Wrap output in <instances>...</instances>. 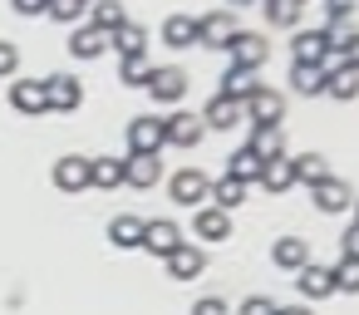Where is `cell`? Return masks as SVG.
<instances>
[{
  "mask_svg": "<svg viewBox=\"0 0 359 315\" xmlns=\"http://www.w3.org/2000/svg\"><path fill=\"white\" fill-rule=\"evenodd\" d=\"M192 236L197 241H226L231 236V212H222V207H197L192 212Z\"/></svg>",
  "mask_w": 359,
  "mask_h": 315,
  "instance_id": "cell-9",
  "label": "cell"
},
{
  "mask_svg": "<svg viewBox=\"0 0 359 315\" xmlns=\"http://www.w3.org/2000/svg\"><path fill=\"white\" fill-rule=\"evenodd\" d=\"M163 45L192 50V45H197V20H192V15H168V20H163Z\"/></svg>",
  "mask_w": 359,
  "mask_h": 315,
  "instance_id": "cell-24",
  "label": "cell"
},
{
  "mask_svg": "<svg viewBox=\"0 0 359 315\" xmlns=\"http://www.w3.org/2000/svg\"><path fill=\"white\" fill-rule=\"evenodd\" d=\"M261 15H266V25H276V30H300V6L295 0H261Z\"/></svg>",
  "mask_w": 359,
  "mask_h": 315,
  "instance_id": "cell-25",
  "label": "cell"
},
{
  "mask_svg": "<svg viewBox=\"0 0 359 315\" xmlns=\"http://www.w3.org/2000/svg\"><path fill=\"white\" fill-rule=\"evenodd\" d=\"M290 173H295V182L315 187V182H325V177H330V163H325L320 153H300V158H290Z\"/></svg>",
  "mask_w": 359,
  "mask_h": 315,
  "instance_id": "cell-31",
  "label": "cell"
},
{
  "mask_svg": "<svg viewBox=\"0 0 359 315\" xmlns=\"http://www.w3.org/2000/svg\"><path fill=\"white\" fill-rule=\"evenodd\" d=\"M231 35H236V15L231 11H212V15L197 20V45H207V50H226Z\"/></svg>",
  "mask_w": 359,
  "mask_h": 315,
  "instance_id": "cell-7",
  "label": "cell"
},
{
  "mask_svg": "<svg viewBox=\"0 0 359 315\" xmlns=\"http://www.w3.org/2000/svg\"><path fill=\"white\" fill-rule=\"evenodd\" d=\"M226 50H231V65H236V69H261L266 55H271V45H266L261 30H236Z\"/></svg>",
  "mask_w": 359,
  "mask_h": 315,
  "instance_id": "cell-2",
  "label": "cell"
},
{
  "mask_svg": "<svg viewBox=\"0 0 359 315\" xmlns=\"http://www.w3.org/2000/svg\"><path fill=\"white\" fill-rule=\"evenodd\" d=\"M84 6H94V0H84Z\"/></svg>",
  "mask_w": 359,
  "mask_h": 315,
  "instance_id": "cell-47",
  "label": "cell"
},
{
  "mask_svg": "<svg viewBox=\"0 0 359 315\" xmlns=\"http://www.w3.org/2000/svg\"><path fill=\"white\" fill-rule=\"evenodd\" d=\"M20 74V50L11 40H0V79H15Z\"/></svg>",
  "mask_w": 359,
  "mask_h": 315,
  "instance_id": "cell-38",
  "label": "cell"
},
{
  "mask_svg": "<svg viewBox=\"0 0 359 315\" xmlns=\"http://www.w3.org/2000/svg\"><path fill=\"white\" fill-rule=\"evenodd\" d=\"M276 310H280V305H276V300H271V295H246V300H241V310H236V315H276Z\"/></svg>",
  "mask_w": 359,
  "mask_h": 315,
  "instance_id": "cell-39",
  "label": "cell"
},
{
  "mask_svg": "<svg viewBox=\"0 0 359 315\" xmlns=\"http://www.w3.org/2000/svg\"><path fill=\"white\" fill-rule=\"evenodd\" d=\"M143 217H133V212H118L114 222H109V241L118 246V251H133V246H143Z\"/></svg>",
  "mask_w": 359,
  "mask_h": 315,
  "instance_id": "cell-19",
  "label": "cell"
},
{
  "mask_svg": "<svg viewBox=\"0 0 359 315\" xmlns=\"http://www.w3.org/2000/svg\"><path fill=\"white\" fill-rule=\"evenodd\" d=\"M325 94H330V99H339V104L359 99V69H349V65L330 69V79H325Z\"/></svg>",
  "mask_w": 359,
  "mask_h": 315,
  "instance_id": "cell-30",
  "label": "cell"
},
{
  "mask_svg": "<svg viewBox=\"0 0 359 315\" xmlns=\"http://www.w3.org/2000/svg\"><path fill=\"white\" fill-rule=\"evenodd\" d=\"M109 40H114V50H118L123 60H133V55H143V50H148V30H143V25H133V20H123Z\"/></svg>",
  "mask_w": 359,
  "mask_h": 315,
  "instance_id": "cell-26",
  "label": "cell"
},
{
  "mask_svg": "<svg viewBox=\"0 0 359 315\" xmlns=\"http://www.w3.org/2000/svg\"><path fill=\"white\" fill-rule=\"evenodd\" d=\"M271 261H276L280 271H300V266H310V241H300V236H280V241L271 246Z\"/></svg>",
  "mask_w": 359,
  "mask_h": 315,
  "instance_id": "cell-21",
  "label": "cell"
},
{
  "mask_svg": "<svg viewBox=\"0 0 359 315\" xmlns=\"http://www.w3.org/2000/svg\"><path fill=\"white\" fill-rule=\"evenodd\" d=\"M202 119L197 114H172V119H163V138H168V148H197L202 143Z\"/></svg>",
  "mask_w": 359,
  "mask_h": 315,
  "instance_id": "cell-10",
  "label": "cell"
},
{
  "mask_svg": "<svg viewBox=\"0 0 359 315\" xmlns=\"http://www.w3.org/2000/svg\"><path fill=\"white\" fill-rule=\"evenodd\" d=\"M11 109H15V114H50V104H45V79H15V84H11Z\"/></svg>",
  "mask_w": 359,
  "mask_h": 315,
  "instance_id": "cell-15",
  "label": "cell"
},
{
  "mask_svg": "<svg viewBox=\"0 0 359 315\" xmlns=\"http://www.w3.org/2000/svg\"><path fill=\"white\" fill-rule=\"evenodd\" d=\"M295 6H300V11H310V6H325V0H295Z\"/></svg>",
  "mask_w": 359,
  "mask_h": 315,
  "instance_id": "cell-44",
  "label": "cell"
},
{
  "mask_svg": "<svg viewBox=\"0 0 359 315\" xmlns=\"http://www.w3.org/2000/svg\"><path fill=\"white\" fill-rule=\"evenodd\" d=\"M325 69L320 65H290V89L295 94H305V99H315V94H325Z\"/></svg>",
  "mask_w": 359,
  "mask_h": 315,
  "instance_id": "cell-27",
  "label": "cell"
},
{
  "mask_svg": "<svg viewBox=\"0 0 359 315\" xmlns=\"http://www.w3.org/2000/svg\"><path fill=\"white\" fill-rule=\"evenodd\" d=\"M354 227H359V197H354Z\"/></svg>",
  "mask_w": 359,
  "mask_h": 315,
  "instance_id": "cell-46",
  "label": "cell"
},
{
  "mask_svg": "<svg viewBox=\"0 0 359 315\" xmlns=\"http://www.w3.org/2000/svg\"><path fill=\"white\" fill-rule=\"evenodd\" d=\"M246 148H251L256 158H266V163H271V158H285V133H280V123H261Z\"/></svg>",
  "mask_w": 359,
  "mask_h": 315,
  "instance_id": "cell-22",
  "label": "cell"
},
{
  "mask_svg": "<svg viewBox=\"0 0 359 315\" xmlns=\"http://www.w3.org/2000/svg\"><path fill=\"white\" fill-rule=\"evenodd\" d=\"M11 6H15V15H40L50 0H11Z\"/></svg>",
  "mask_w": 359,
  "mask_h": 315,
  "instance_id": "cell-42",
  "label": "cell"
},
{
  "mask_svg": "<svg viewBox=\"0 0 359 315\" xmlns=\"http://www.w3.org/2000/svg\"><path fill=\"white\" fill-rule=\"evenodd\" d=\"M177 246H182V227H177L172 217H158V222H148V227H143V251H153V256H163V261H168Z\"/></svg>",
  "mask_w": 359,
  "mask_h": 315,
  "instance_id": "cell-8",
  "label": "cell"
},
{
  "mask_svg": "<svg viewBox=\"0 0 359 315\" xmlns=\"http://www.w3.org/2000/svg\"><path fill=\"white\" fill-rule=\"evenodd\" d=\"M168 271H172V281H197V276L207 271V251H202L197 241H182V246L168 256Z\"/></svg>",
  "mask_w": 359,
  "mask_h": 315,
  "instance_id": "cell-13",
  "label": "cell"
},
{
  "mask_svg": "<svg viewBox=\"0 0 359 315\" xmlns=\"http://www.w3.org/2000/svg\"><path fill=\"white\" fill-rule=\"evenodd\" d=\"M168 192H172V202L177 207H207V197H212V177L202 173V168H182V173H172V182H168Z\"/></svg>",
  "mask_w": 359,
  "mask_h": 315,
  "instance_id": "cell-1",
  "label": "cell"
},
{
  "mask_svg": "<svg viewBox=\"0 0 359 315\" xmlns=\"http://www.w3.org/2000/svg\"><path fill=\"white\" fill-rule=\"evenodd\" d=\"M123 20H128V15H123L118 0H94V6H89V25H94V30H104V35H114Z\"/></svg>",
  "mask_w": 359,
  "mask_h": 315,
  "instance_id": "cell-32",
  "label": "cell"
},
{
  "mask_svg": "<svg viewBox=\"0 0 359 315\" xmlns=\"http://www.w3.org/2000/svg\"><path fill=\"white\" fill-rule=\"evenodd\" d=\"M148 79H153V65H148V55H133V60H123V69H118V84L148 89Z\"/></svg>",
  "mask_w": 359,
  "mask_h": 315,
  "instance_id": "cell-35",
  "label": "cell"
},
{
  "mask_svg": "<svg viewBox=\"0 0 359 315\" xmlns=\"http://www.w3.org/2000/svg\"><path fill=\"white\" fill-rule=\"evenodd\" d=\"M104 50H114V40H109L104 30H94V25H79V30L69 35V55H74V60H99Z\"/></svg>",
  "mask_w": 359,
  "mask_h": 315,
  "instance_id": "cell-18",
  "label": "cell"
},
{
  "mask_svg": "<svg viewBox=\"0 0 359 315\" xmlns=\"http://www.w3.org/2000/svg\"><path fill=\"white\" fill-rule=\"evenodd\" d=\"M89 6H84V0H50V6H45V15H55L60 25H79V15H84Z\"/></svg>",
  "mask_w": 359,
  "mask_h": 315,
  "instance_id": "cell-36",
  "label": "cell"
},
{
  "mask_svg": "<svg viewBox=\"0 0 359 315\" xmlns=\"http://www.w3.org/2000/svg\"><path fill=\"white\" fill-rule=\"evenodd\" d=\"M123 182V158H89V187L114 192Z\"/></svg>",
  "mask_w": 359,
  "mask_h": 315,
  "instance_id": "cell-29",
  "label": "cell"
},
{
  "mask_svg": "<svg viewBox=\"0 0 359 315\" xmlns=\"http://www.w3.org/2000/svg\"><path fill=\"white\" fill-rule=\"evenodd\" d=\"M261 168H266V158H256L251 148H236V153L226 158V177H236L241 187H251V182H261Z\"/></svg>",
  "mask_w": 359,
  "mask_h": 315,
  "instance_id": "cell-23",
  "label": "cell"
},
{
  "mask_svg": "<svg viewBox=\"0 0 359 315\" xmlns=\"http://www.w3.org/2000/svg\"><path fill=\"white\" fill-rule=\"evenodd\" d=\"M226 6H236V11H241V6H251V0H226Z\"/></svg>",
  "mask_w": 359,
  "mask_h": 315,
  "instance_id": "cell-45",
  "label": "cell"
},
{
  "mask_svg": "<svg viewBox=\"0 0 359 315\" xmlns=\"http://www.w3.org/2000/svg\"><path fill=\"white\" fill-rule=\"evenodd\" d=\"M197 119H202V128H236L241 104H231V99H222V94H217V99H212V104H207Z\"/></svg>",
  "mask_w": 359,
  "mask_h": 315,
  "instance_id": "cell-28",
  "label": "cell"
},
{
  "mask_svg": "<svg viewBox=\"0 0 359 315\" xmlns=\"http://www.w3.org/2000/svg\"><path fill=\"white\" fill-rule=\"evenodd\" d=\"M187 84H192V79H187L182 65H158L153 79H148V94H153L158 104H177V99L187 94Z\"/></svg>",
  "mask_w": 359,
  "mask_h": 315,
  "instance_id": "cell-4",
  "label": "cell"
},
{
  "mask_svg": "<svg viewBox=\"0 0 359 315\" xmlns=\"http://www.w3.org/2000/svg\"><path fill=\"white\" fill-rule=\"evenodd\" d=\"M256 89H261V84H256V69H236V65H231V69L222 74V99H231V104H241V109H246V99H251Z\"/></svg>",
  "mask_w": 359,
  "mask_h": 315,
  "instance_id": "cell-20",
  "label": "cell"
},
{
  "mask_svg": "<svg viewBox=\"0 0 359 315\" xmlns=\"http://www.w3.org/2000/svg\"><path fill=\"white\" fill-rule=\"evenodd\" d=\"M55 187H60V192H84V187H89V158L65 153V158L55 163Z\"/></svg>",
  "mask_w": 359,
  "mask_h": 315,
  "instance_id": "cell-16",
  "label": "cell"
},
{
  "mask_svg": "<svg viewBox=\"0 0 359 315\" xmlns=\"http://www.w3.org/2000/svg\"><path fill=\"white\" fill-rule=\"evenodd\" d=\"M163 177V158L158 153H128L123 158V182L128 187H158Z\"/></svg>",
  "mask_w": 359,
  "mask_h": 315,
  "instance_id": "cell-11",
  "label": "cell"
},
{
  "mask_svg": "<svg viewBox=\"0 0 359 315\" xmlns=\"http://www.w3.org/2000/svg\"><path fill=\"white\" fill-rule=\"evenodd\" d=\"M310 197H315V207L320 212H349L354 207V192H349V182H339V177H325V182H315L310 187Z\"/></svg>",
  "mask_w": 359,
  "mask_h": 315,
  "instance_id": "cell-12",
  "label": "cell"
},
{
  "mask_svg": "<svg viewBox=\"0 0 359 315\" xmlns=\"http://www.w3.org/2000/svg\"><path fill=\"white\" fill-rule=\"evenodd\" d=\"M334 290L359 295V261H339V266H334Z\"/></svg>",
  "mask_w": 359,
  "mask_h": 315,
  "instance_id": "cell-37",
  "label": "cell"
},
{
  "mask_svg": "<svg viewBox=\"0 0 359 315\" xmlns=\"http://www.w3.org/2000/svg\"><path fill=\"white\" fill-rule=\"evenodd\" d=\"M212 207H222V212H236L241 202H246V187L236 182V177H222V182H212V197H207Z\"/></svg>",
  "mask_w": 359,
  "mask_h": 315,
  "instance_id": "cell-34",
  "label": "cell"
},
{
  "mask_svg": "<svg viewBox=\"0 0 359 315\" xmlns=\"http://www.w3.org/2000/svg\"><path fill=\"white\" fill-rule=\"evenodd\" d=\"M276 315H310V310H305V305H280Z\"/></svg>",
  "mask_w": 359,
  "mask_h": 315,
  "instance_id": "cell-43",
  "label": "cell"
},
{
  "mask_svg": "<svg viewBox=\"0 0 359 315\" xmlns=\"http://www.w3.org/2000/svg\"><path fill=\"white\" fill-rule=\"evenodd\" d=\"M261 187H266V192H290V187H295L290 158H271V163L261 168Z\"/></svg>",
  "mask_w": 359,
  "mask_h": 315,
  "instance_id": "cell-33",
  "label": "cell"
},
{
  "mask_svg": "<svg viewBox=\"0 0 359 315\" xmlns=\"http://www.w3.org/2000/svg\"><path fill=\"white\" fill-rule=\"evenodd\" d=\"M339 251H344V261H359V227H354V222L344 227V236H339Z\"/></svg>",
  "mask_w": 359,
  "mask_h": 315,
  "instance_id": "cell-41",
  "label": "cell"
},
{
  "mask_svg": "<svg viewBox=\"0 0 359 315\" xmlns=\"http://www.w3.org/2000/svg\"><path fill=\"white\" fill-rule=\"evenodd\" d=\"M290 50H295V65H325V55H330V30H295Z\"/></svg>",
  "mask_w": 359,
  "mask_h": 315,
  "instance_id": "cell-14",
  "label": "cell"
},
{
  "mask_svg": "<svg viewBox=\"0 0 359 315\" xmlns=\"http://www.w3.org/2000/svg\"><path fill=\"white\" fill-rule=\"evenodd\" d=\"M246 119H251V128H261V123H280L285 119V94L280 89H271V84H261L251 99H246V109H241Z\"/></svg>",
  "mask_w": 359,
  "mask_h": 315,
  "instance_id": "cell-3",
  "label": "cell"
},
{
  "mask_svg": "<svg viewBox=\"0 0 359 315\" xmlns=\"http://www.w3.org/2000/svg\"><path fill=\"white\" fill-rule=\"evenodd\" d=\"M295 276H300L295 286H300L305 300H325V295H334V271H330V266H315V261H310V266H300Z\"/></svg>",
  "mask_w": 359,
  "mask_h": 315,
  "instance_id": "cell-17",
  "label": "cell"
},
{
  "mask_svg": "<svg viewBox=\"0 0 359 315\" xmlns=\"http://www.w3.org/2000/svg\"><path fill=\"white\" fill-rule=\"evenodd\" d=\"M168 138H163V119L158 114H138L128 123V153H163Z\"/></svg>",
  "mask_w": 359,
  "mask_h": 315,
  "instance_id": "cell-6",
  "label": "cell"
},
{
  "mask_svg": "<svg viewBox=\"0 0 359 315\" xmlns=\"http://www.w3.org/2000/svg\"><path fill=\"white\" fill-rule=\"evenodd\" d=\"M45 104H50L55 114H74V109L84 104V84H79L74 74H50V79H45Z\"/></svg>",
  "mask_w": 359,
  "mask_h": 315,
  "instance_id": "cell-5",
  "label": "cell"
},
{
  "mask_svg": "<svg viewBox=\"0 0 359 315\" xmlns=\"http://www.w3.org/2000/svg\"><path fill=\"white\" fill-rule=\"evenodd\" d=\"M192 315H231V305H226L222 295H202V300L192 305Z\"/></svg>",
  "mask_w": 359,
  "mask_h": 315,
  "instance_id": "cell-40",
  "label": "cell"
}]
</instances>
